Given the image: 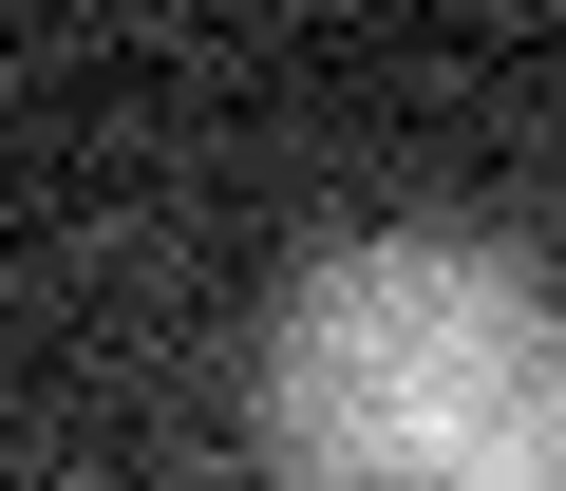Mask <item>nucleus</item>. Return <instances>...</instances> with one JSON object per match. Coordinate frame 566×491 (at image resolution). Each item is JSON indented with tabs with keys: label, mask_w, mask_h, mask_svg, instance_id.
I'll return each mask as SVG.
<instances>
[{
	"label": "nucleus",
	"mask_w": 566,
	"mask_h": 491,
	"mask_svg": "<svg viewBox=\"0 0 566 491\" xmlns=\"http://www.w3.org/2000/svg\"><path fill=\"white\" fill-rule=\"evenodd\" d=\"M283 491H566V303L472 227H359L264 303Z\"/></svg>",
	"instance_id": "obj_1"
}]
</instances>
